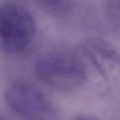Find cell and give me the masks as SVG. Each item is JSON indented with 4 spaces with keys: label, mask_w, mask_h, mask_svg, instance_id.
Here are the masks:
<instances>
[{
    "label": "cell",
    "mask_w": 120,
    "mask_h": 120,
    "mask_svg": "<svg viewBox=\"0 0 120 120\" xmlns=\"http://www.w3.org/2000/svg\"><path fill=\"white\" fill-rule=\"evenodd\" d=\"M39 81L46 86L70 90L83 86L89 77V65L79 49H60L41 55L34 66Z\"/></svg>",
    "instance_id": "1"
},
{
    "label": "cell",
    "mask_w": 120,
    "mask_h": 120,
    "mask_svg": "<svg viewBox=\"0 0 120 120\" xmlns=\"http://www.w3.org/2000/svg\"><path fill=\"white\" fill-rule=\"evenodd\" d=\"M36 35L31 12L15 3L0 4V52L17 55L30 48Z\"/></svg>",
    "instance_id": "2"
},
{
    "label": "cell",
    "mask_w": 120,
    "mask_h": 120,
    "mask_svg": "<svg viewBox=\"0 0 120 120\" xmlns=\"http://www.w3.org/2000/svg\"><path fill=\"white\" fill-rule=\"evenodd\" d=\"M4 99L21 120H58V111L52 101L30 81L14 82L7 88Z\"/></svg>",
    "instance_id": "3"
},
{
    "label": "cell",
    "mask_w": 120,
    "mask_h": 120,
    "mask_svg": "<svg viewBox=\"0 0 120 120\" xmlns=\"http://www.w3.org/2000/svg\"><path fill=\"white\" fill-rule=\"evenodd\" d=\"M87 64L105 81L113 82L119 76V53L112 44L103 39L91 37L78 47Z\"/></svg>",
    "instance_id": "4"
},
{
    "label": "cell",
    "mask_w": 120,
    "mask_h": 120,
    "mask_svg": "<svg viewBox=\"0 0 120 120\" xmlns=\"http://www.w3.org/2000/svg\"><path fill=\"white\" fill-rule=\"evenodd\" d=\"M49 13L55 16L67 14L72 7V0H36Z\"/></svg>",
    "instance_id": "5"
},
{
    "label": "cell",
    "mask_w": 120,
    "mask_h": 120,
    "mask_svg": "<svg viewBox=\"0 0 120 120\" xmlns=\"http://www.w3.org/2000/svg\"><path fill=\"white\" fill-rule=\"evenodd\" d=\"M72 120H99L97 118H95L91 116H89L86 114H83V113H80V114H77L72 118Z\"/></svg>",
    "instance_id": "6"
},
{
    "label": "cell",
    "mask_w": 120,
    "mask_h": 120,
    "mask_svg": "<svg viewBox=\"0 0 120 120\" xmlns=\"http://www.w3.org/2000/svg\"><path fill=\"white\" fill-rule=\"evenodd\" d=\"M0 120H8V119L6 117H4L3 114H1V113H0Z\"/></svg>",
    "instance_id": "7"
}]
</instances>
